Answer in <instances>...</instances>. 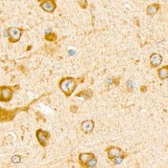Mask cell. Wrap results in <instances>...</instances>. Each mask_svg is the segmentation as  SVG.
I'll use <instances>...</instances> for the list:
<instances>
[{"label": "cell", "mask_w": 168, "mask_h": 168, "mask_svg": "<svg viewBox=\"0 0 168 168\" xmlns=\"http://www.w3.org/2000/svg\"><path fill=\"white\" fill-rule=\"evenodd\" d=\"M12 161L14 163H18L20 162V157L18 156V155H15L13 156L12 158Z\"/></svg>", "instance_id": "5bb4252c"}, {"label": "cell", "mask_w": 168, "mask_h": 168, "mask_svg": "<svg viewBox=\"0 0 168 168\" xmlns=\"http://www.w3.org/2000/svg\"><path fill=\"white\" fill-rule=\"evenodd\" d=\"M36 137L41 145L45 147L46 144H47L48 140L50 137V134L48 132L44 131L43 130H39L36 133Z\"/></svg>", "instance_id": "7a4b0ae2"}, {"label": "cell", "mask_w": 168, "mask_h": 168, "mask_svg": "<svg viewBox=\"0 0 168 168\" xmlns=\"http://www.w3.org/2000/svg\"><path fill=\"white\" fill-rule=\"evenodd\" d=\"M121 150L119 148L117 147H111L108 151V157H116L120 155Z\"/></svg>", "instance_id": "8fae6325"}, {"label": "cell", "mask_w": 168, "mask_h": 168, "mask_svg": "<svg viewBox=\"0 0 168 168\" xmlns=\"http://www.w3.org/2000/svg\"><path fill=\"white\" fill-rule=\"evenodd\" d=\"M9 34L13 41H18L20 39L21 30L16 28H11L9 29Z\"/></svg>", "instance_id": "8992f818"}, {"label": "cell", "mask_w": 168, "mask_h": 168, "mask_svg": "<svg viewBox=\"0 0 168 168\" xmlns=\"http://www.w3.org/2000/svg\"><path fill=\"white\" fill-rule=\"evenodd\" d=\"M81 127L82 130L86 133H90L94 129V123L92 120H86L82 123Z\"/></svg>", "instance_id": "ba28073f"}, {"label": "cell", "mask_w": 168, "mask_h": 168, "mask_svg": "<svg viewBox=\"0 0 168 168\" xmlns=\"http://www.w3.org/2000/svg\"><path fill=\"white\" fill-rule=\"evenodd\" d=\"M94 158V155L92 153H82L79 155V161L81 163H87L92 159Z\"/></svg>", "instance_id": "9c48e42d"}, {"label": "cell", "mask_w": 168, "mask_h": 168, "mask_svg": "<svg viewBox=\"0 0 168 168\" xmlns=\"http://www.w3.org/2000/svg\"><path fill=\"white\" fill-rule=\"evenodd\" d=\"M163 58L160 55L157 53H154L151 57V63L153 67H157L161 63Z\"/></svg>", "instance_id": "52a82bcc"}, {"label": "cell", "mask_w": 168, "mask_h": 168, "mask_svg": "<svg viewBox=\"0 0 168 168\" xmlns=\"http://www.w3.org/2000/svg\"><path fill=\"white\" fill-rule=\"evenodd\" d=\"M96 163H97V160H96V159L94 157V158L92 159L91 160H90L89 161L87 162V165L90 167H93L96 165Z\"/></svg>", "instance_id": "4fadbf2b"}, {"label": "cell", "mask_w": 168, "mask_h": 168, "mask_svg": "<svg viewBox=\"0 0 168 168\" xmlns=\"http://www.w3.org/2000/svg\"><path fill=\"white\" fill-rule=\"evenodd\" d=\"M123 157H116L114 158V163H116V164H120V163L123 161Z\"/></svg>", "instance_id": "9a60e30c"}, {"label": "cell", "mask_w": 168, "mask_h": 168, "mask_svg": "<svg viewBox=\"0 0 168 168\" xmlns=\"http://www.w3.org/2000/svg\"><path fill=\"white\" fill-rule=\"evenodd\" d=\"M1 97H0V100L7 101L10 100V99L12 97V91L11 89L8 87H4L3 89L1 90Z\"/></svg>", "instance_id": "277c9868"}, {"label": "cell", "mask_w": 168, "mask_h": 168, "mask_svg": "<svg viewBox=\"0 0 168 168\" xmlns=\"http://www.w3.org/2000/svg\"><path fill=\"white\" fill-rule=\"evenodd\" d=\"M77 86V82L73 78H64L60 82V87L65 94L69 96L75 90V88Z\"/></svg>", "instance_id": "6da1fadb"}, {"label": "cell", "mask_w": 168, "mask_h": 168, "mask_svg": "<svg viewBox=\"0 0 168 168\" xmlns=\"http://www.w3.org/2000/svg\"><path fill=\"white\" fill-rule=\"evenodd\" d=\"M16 114V111L6 110L0 108V121L11 120Z\"/></svg>", "instance_id": "3957f363"}, {"label": "cell", "mask_w": 168, "mask_h": 168, "mask_svg": "<svg viewBox=\"0 0 168 168\" xmlns=\"http://www.w3.org/2000/svg\"><path fill=\"white\" fill-rule=\"evenodd\" d=\"M158 76L161 79H165L168 77V66L161 68L158 71Z\"/></svg>", "instance_id": "7c38bea8"}, {"label": "cell", "mask_w": 168, "mask_h": 168, "mask_svg": "<svg viewBox=\"0 0 168 168\" xmlns=\"http://www.w3.org/2000/svg\"><path fill=\"white\" fill-rule=\"evenodd\" d=\"M40 7L46 12H52L55 9L56 5L53 1H45L40 4Z\"/></svg>", "instance_id": "5b68a950"}, {"label": "cell", "mask_w": 168, "mask_h": 168, "mask_svg": "<svg viewBox=\"0 0 168 168\" xmlns=\"http://www.w3.org/2000/svg\"><path fill=\"white\" fill-rule=\"evenodd\" d=\"M159 10V5L157 4H152V5L149 6L147 9V13L148 15L153 16L155 15Z\"/></svg>", "instance_id": "30bf717a"}]
</instances>
